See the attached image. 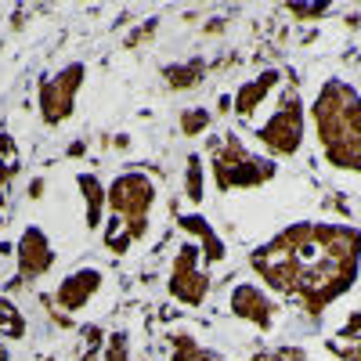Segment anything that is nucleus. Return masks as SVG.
<instances>
[{
    "mask_svg": "<svg viewBox=\"0 0 361 361\" xmlns=\"http://www.w3.org/2000/svg\"><path fill=\"white\" fill-rule=\"evenodd\" d=\"M0 361H8V347H4V340H0Z\"/></svg>",
    "mask_w": 361,
    "mask_h": 361,
    "instance_id": "nucleus-24",
    "label": "nucleus"
},
{
    "mask_svg": "<svg viewBox=\"0 0 361 361\" xmlns=\"http://www.w3.org/2000/svg\"><path fill=\"white\" fill-rule=\"evenodd\" d=\"M156 180L141 170H123L109 180V221L102 238L109 253L123 257L130 246L145 243L152 231V209H156Z\"/></svg>",
    "mask_w": 361,
    "mask_h": 361,
    "instance_id": "nucleus-3",
    "label": "nucleus"
},
{
    "mask_svg": "<svg viewBox=\"0 0 361 361\" xmlns=\"http://www.w3.org/2000/svg\"><path fill=\"white\" fill-rule=\"evenodd\" d=\"M250 361H286V357H282L279 350H257V354H253Z\"/></svg>",
    "mask_w": 361,
    "mask_h": 361,
    "instance_id": "nucleus-23",
    "label": "nucleus"
},
{
    "mask_svg": "<svg viewBox=\"0 0 361 361\" xmlns=\"http://www.w3.org/2000/svg\"><path fill=\"white\" fill-rule=\"evenodd\" d=\"M209 123H214V112L209 109H180V134L185 137H202L209 130Z\"/></svg>",
    "mask_w": 361,
    "mask_h": 361,
    "instance_id": "nucleus-20",
    "label": "nucleus"
},
{
    "mask_svg": "<svg viewBox=\"0 0 361 361\" xmlns=\"http://www.w3.org/2000/svg\"><path fill=\"white\" fill-rule=\"evenodd\" d=\"M209 177H214V188L221 195H228V192L264 188L267 180L279 177V166H275V159L246 148L235 130H228L209 141Z\"/></svg>",
    "mask_w": 361,
    "mask_h": 361,
    "instance_id": "nucleus-4",
    "label": "nucleus"
},
{
    "mask_svg": "<svg viewBox=\"0 0 361 361\" xmlns=\"http://www.w3.org/2000/svg\"><path fill=\"white\" fill-rule=\"evenodd\" d=\"M311 127L322 148V159L361 177V90L340 76H329L307 105Z\"/></svg>",
    "mask_w": 361,
    "mask_h": 361,
    "instance_id": "nucleus-2",
    "label": "nucleus"
},
{
    "mask_svg": "<svg viewBox=\"0 0 361 361\" xmlns=\"http://www.w3.org/2000/svg\"><path fill=\"white\" fill-rule=\"evenodd\" d=\"M83 80H87V66L69 62V66H62L58 73H51L37 83V112L44 119V127H62L66 119H73Z\"/></svg>",
    "mask_w": 361,
    "mask_h": 361,
    "instance_id": "nucleus-6",
    "label": "nucleus"
},
{
    "mask_svg": "<svg viewBox=\"0 0 361 361\" xmlns=\"http://www.w3.org/2000/svg\"><path fill=\"white\" fill-rule=\"evenodd\" d=\"M185 195L192 202H202L206 199V166H202V156L192 152L185 159Z\"/></svg>",
    "mask_w": 361,
    "mask_h": 361,
    "instance_id": "nucleus-19",
    "label": "nucleus"
},
{
    "mask_svg": "<svg viewBox=\"0 0 361 361\" xmlns=\"http://www.w3.org/2000/svg\"><path fill=\"white\" fill-rule=\"evenodd\" d=\"M180 231H188V235H195V243H199V250H202V260L206 264H221L224 257H228V246H224V238L214 231V224H209L206 217H199V214H180Z\"/></svg>",
    "mask_w": 361,
    "mask_h": 361,
    "instance_id": "nucleus-13",
    "label": "nucleus"
},
{
    "mask_svg": "<svg viewBox=\"0 0 361 361\" xmlns=\"http://www.w3.org/2000/svg\"><path fill=\"white\" fill-rule=\"evenodd\" d=\"M58 253L51 246V238L40 224H25L22 235H18V243H15V264H18V275L15 282L18 286H29V282H40L47 271L54 267Z\"/></svg>",
    "mask_w": 361,
    "mask_h": 361,
    "instance_id": "nucleus-8",
    "label": "nucleus"
},
{
    "mask_svg": "<svg viewBox=\"0 0 361 361\" xmlns=\"http://www.w3.org/2000/svg\"><path fill=\"white\" fill-rule=\"evenodd\" d=\"M304 130H307V105L300 98V90L289 87L279 109L267 116V123L253 130V137L267 152V159H293L304 148Z\"/></svg>",
    "mask_w": 361,
    "mask_h": 361,
    "instance_id": "nucleus-5",
    "label": "nucleus"
},
{
    "mask_svg": "<svg viewBox=\"0 0 361 361\" xmlns=\"http://www.w3.org/2000/svg\"><path fill=\"white\" fill-rule=\"evenodd\" d=\"M170 361H224V357L214 354L209 347H202L192 333H180V336H173V354H170Z\"/></svg>",
    "mask_w": 361,
    "mask_h": 361,
    "instance_id": "nucleus-18",
    "label": "nucleus"
},
{
    "mask_svg": "<svg viewBox=\"0 0 361 361\" xmlns=\"http://www.w3.org/2000/svg\"><path fill=\"white\" fill-rule=\"evenodd\" d=\"M105 361H127V333H112L109 336V357Z\"/></svg>",
    "mask_w": 361,
    "mask_h": 361,
    "instance_id": "nucleus-22",
    "label": "nucleus"
},
{
    "mask_svg": "<svg viewBox=\"0 0 361 361\" xmlns=\"http://www.w3.org/2000/svg\"><path fill=\"white\" fill-rule=\"evenodd\" d=\"M228 307H231L235 318L257 325L260 333H271V329H275V318H279V304L257 282H238L231 289V296H228Z\"/></svg>",
    "mask_w": 361,
    "mask_h": 361,
    "instance_id": "nucleus-9",
    "label": "nucleus"
},
{
    "mask_svg": "<svg viewBox=\"0 0 361 361\" xmlns=\"http://www.w3.org/2000/svg\"><path fill=\"white\" fill-rule=\"evenodd\" d=\"M102 282H105V275H102L98 267H80V271H73V275H66L62 282H58L54 304L62 307V311H69V314H76V311H83L90 300L98 296Z\"/></svg>",
    "mask_w": 361,
    "mask_h": 361,
    "instance_id": "nucleus-10",
    "label": "nucleus"
},
{
    "mask_svg": "<svg viewBox=\"0 0 361 361\" xmlns=\"http://www.w3.org/2000/svg\"><path fill=\"white\" fill-rule=\"evenodd\" d=\"M22 173V152L11 134L0 130V221H4V209H8V199H11V188Z\"/></svg>",
    "mask_w": 361,
    "mask_h": 361,
    "instance_id": "nucleus-14",
    "label": "nucleus"
},
{
    "mask_svg": "<svg viewBox=\"0 0 361 361\" xmlns=\"http://www.w3.org/2000/svg\"><path fill=\"white\" fill-rule=\"evenodd\" d=\"M202 264V250L195 243H185L177 250L173 264H170V279H166V293L185 307H202L209 296V275L199 267Z\"/></svg>",
    "mask_w": 361,
    "mask_h": 361,
    "instance_id": "nucleus-7",
    "label": "nucleus"
},
{
    "mask_svg": "<svg viewBox=\"0 0 361 361\" xmlns=\"http://www.w3.org/2000/svg\"><path fill=\"white\" fill-rule=\"evenodd\" d=\"M76 188H80V199H83V224L90 231L105 228V209H109V185H102L98 173L90 170H80L76 173Z\"/></svg>",
    "mask_w": 361,
    "mask_h": 361,
    "instance_id": "nucleus-12",
    "label": "nucleus"
},
{
    "mask_svg": "<svg viewBox=\"0 0 361 361\" xmlns=\"http://www.w3.org/2000/svg\"><path fill=\"white\" fill-rule=\"evenodd\" d=\"M163 80L170 90H195L206 80V62L202 58H192V62H180V66H166Z\"/></svg>",
    "mask_w": 361,
    "mask_h": 361,
    "instance_id": "nucleus-16",
    "label": "nucleus"
},
{
    "mask_svg": "<svg viewBox=\"0 0 361 361\" xmlns=\"http://www.w3.org/2000/svg\"><path fill=\"white\" fill-rule=\"evenodd\" d=\"M250 267L271 289L296 300L311 322H318L361 275V228L336 221L286 224L250 253Z\"/></svg>",
    "mask_w": 361,
    "mask_h": 361,
    "instance_id": "nucleus-1",
    "label": "nucleus"
},
{
    "mask_svg": "<svg viewBox=\"0 0 361 361\" xmlns=\"http://www.w3.org/2000/svg\"><path fill=\"white\" fill-rule=\"evenodd\" d=\"M29 322L11 296H0V340H25Z\"/></svg>",
    "mask_w": 361,
    "mask_h": 361,
    "instance_id": "nucleus-17",
    "label": "nucleus"
},
{
    "mask_svg": "<svg viewBox=\"0 0 361 361\" xmlns=\"http://www.w3.org/2000/svg\"><path fill=\"white\" fill-rule=\"evenodd\" d=\"M329 11V4H289V15H296V18H325Z\"/></svg>",
    "mask_w": 361,
    "mask_h": 361,
    "instance_id": "nucleus-21",
    "label": "nucleus"
},
{
    "mask_svg": "<svg viewBox=\"0 0 361 361\" xmlns=\"http://www.w3.org/2000/svg\"><path fill=\"white\" fill-rule=\"evenodd\" d=\"M279 83H282V69H279V66H271V69L257 73L253 80L238 83L235 98H231V112H235V116H243V119H250V116L264 105V98H267Z\"/></svg>",
    "mask_w": 361,
    "mask_h": 361,
    "instance_id": "nucleus-11",
    "label": "nucleus"
},
{
    "mask_svg": "<svg viewBox=\"0 0 361 361\" xmlns=\"http://www.w3.org/2000/svg\"><path fill=\"white\" fill-rule=\"evenodd\" d=\"M325 347L340 361H361V311H350L347 322L325 340Z\"/></svg>",
    "mask_w": 361,
    "mask_h": 361,
    "instance_id": "nucleus-15",
    "label": "nucleus"
}]
</instances>
